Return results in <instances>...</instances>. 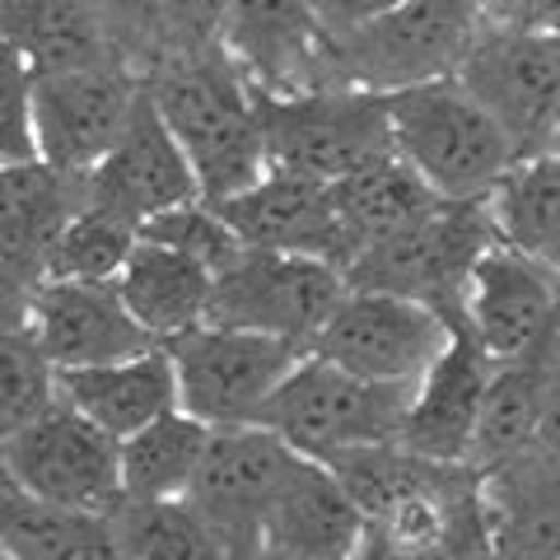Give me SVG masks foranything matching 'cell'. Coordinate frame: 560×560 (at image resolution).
Listing matches in <instances>:
<instances>
[{"mask_svg":"<svg viewBox=\"0 0 560 560\" xmlns=\"http://www.w3.org/2000/svg\"><path fill=\"white\" fill-rule=\"evenodd\" d=\"M145 94L187 150L206 201H224L271 173L267 94L220 43L154 66L145 75Z\"/></svg>","mask_w":560,"mask_h":560,"instance_id":"obj_1","label":"cell"},{"mask_svg":"<svg viewBox=\"0 0 560 560\" xmlns=\"http://www.w3.org/2000/svg\"><path fill=\"white\" fill-rule=\"evenodd\" d=\"M495 360L481 350V341L471 337V327L458 323L453 346L430 364V374L416 383L411 411L401 425V448L430 463H463L471 458V440H477V416L481 397Z\"/></svg>","mask_w":560,"mask_h":560,"instance_id":"obj_20","label":"cell"},{"mask_svg":"<svg viewBox=\"0 0 560 560\" xmlns=\"http://www.w3.org/2000/svg\"><path fill=\"white\" fill-rule=\"evenodd\" d=\"M57 370L33 341V331H5L0 337V448L28 430L57 401Z\"/></svg>","mask_w":560,"mask_h":560,"instance_id":"obj_33","label":"cell"},{"mask_svg":"<svg viewBox=\"0 0 560 560\" xmlns=\"http://www.w3.org/2000/svg\"><path fill=\"white\" fill-rule=\"evenodd\" d=\"M28 331L57 374L136 360L160 346L131 318L117 285H80V280H43L33 290Z\"/></svg>","mask_w":560,"mask_h":560,"instance_id":"obj_17","label":"cell"},{"mask_svg":"<svg viewBox=\"0 0 560 560\" xmlns=\"http://www.w3.org/2000/svg\"><path fill=\"white\" fill-rule=\"evenodd\" d=\"M486 24L560 38V0H481Z\"/></svg>","mask_w":560,"mask_h":560,"instance_id":"obj_36","label":"cell"},{"mask_svg":"<svg viewBox=\"0 0 560 560\" xmlns=\"http://www.w3.org/2000/svg\"><path fill=\"white\" fill-rule=\"evenodd\" d=\"M0 43L38 75L117 61L94 0H0Z\"/></svg>","mask_w":560,"mask_h":560,"instance_id":"obj_26","label":"cell"},{"mask_svg":"<svg viewBox=\"0 0 560 560\" xmlns=\"http://www.w3.org/2000/svg\"><path fill=\"white\" fill-rule=\"evenodd\" d=\"M556 140H560V117H556V136H551V145H556Z\"/></svg>","mask_w":560,"mask_h":560,"instance_id":"obj_41","label":"cell"},{"mask_svg":"<svg viewBox=\"0 0 560 560\" xmlns=\"http://www.w3.org/2000/svg\"><path fill=\"white\" fill-rule=\"evenodd\" d=\"M140 243V230L131 220L113 215V210L84 206L75 220L66 224L47 261V280H80V285H113L121 267L131 261Z\"/></svg>","mask_w":560,"mask_h":560,"instance_id":"obj_32","label":"cell"},{"mask_svg":"<svg viewBox=\"0 0 560 560\" xmlns=\"http://www.w3.org/2000/svg\"><path fill=\"white\" fill-rule=\"evenodd\" d=\"M490 220L500 243L560 276V150L518 160L490 191Z\"/></svg>","mask_w":560,"mask_h":560,"instance_id":"obj_30","label":"cell"},{"mask_svg":"<svg viewBox=\"0 0 560 560\" xmlns=\"http://www.w3.org/2000/svg\"><path fill=\"white\" fill-rule=\"evenodd\" d=\"M84 183H90V206L113 210V215L131 220L136 230L150 224L154 215H164V210L201 201L197 168H191L187 150L168 131V121L160 117L145 90H140L131 127L121 131V140L108 150V160Z\"/></svg>","mask_w":560,"mask_h":560,"instance_id":"obj_16","label":"cell"},{"mask_svg":"<svg viewBox=\"0 0 560 560\" xmlns=\"http://www.w3.org/2000/svg\"><path fill=\"white\" fill-rule=\"evenodd\" d=\"M346 294H350L346 271L331 267V261L243 243V253L215 271L206 323L267 331V337L308 350L327 327V318L341 308Z\"/></svg>","mask_w":560,"mask_h":560,"instance_id":"obj_8","label":"cell"},{"mask_svg":"<svg viewBox=\"0 0 560 560\" xmlns=\"http://www.w3.org/2000/svg\"><path fill=\"white\" fill-rule=\"evenodd\" d=\"M140 90H145V80L121 61L38 75V94H33L38 160L90 178L108 160L121 131L131 127Z\"/></svg>","mask_w":560,"mask_h":560,"instance_id":"obj_12","label":"cell"},{"mask_svg":"<svg viewBox=\"0 0 560 560\" xmlns=\"http://www.w3.org/2000/svg\"><path fill=\"white\" fill-rule=\"evenodd\" d=\"M453 331L458 323L430 304L378 290H350L308 350L370 383L416 388L430 374V364L453 346Z\"/></svg>","mask_w":560,"mask_h":560,"instance_id":"obj_10","label":"cell"},{"mask_svg":"<svg viewBox=\"0 0 560 560\" xmlns=\"http://www.w3.org/2000/svg\"><path fill=\"white\" fill-rule=\"evenodd\" d=\"M164 346L173 355V370H178L183 411L206 420L210 430L261 425V411H267L276 388L308 355L294 341L220 323H201Z\"/></svg>","mask_w":560,"mask_h":560,"instance_id":"obj_7","label":"cell"},{"mask_svg":"<svg viewBox=\"0 0 560 560\" xmlns=\"http://www.w3.org/2000/svg\"><path fill=\"white\" fill-rule=\"evenodd\" d=\"M230 0H94L113 57L140 80L173 57H191L220 43Z\"/></svg>","mask_w":560,"mask_h":560,"instance_id":"obj_23","label":"cell"},{"mask_svg":"<svg viewBox=\"0 0 560 560\" xmlns=\"http://www.w3.org/2000/svg\"><path fill=\"white\" fill-rule=\"evenodd\" d=\"M453 80L510 131L523 160L551 150L560 117V38L486 24Z\"/></svg>","mask_w":560,"mask_h":560,"instance_id":"obj_11","label":"cell"},{"mask_svg":"<svg viewBox=\"0 0 560 560\" xmlns=\"http://www.w3.org/2000/svg\"><path fill=\"white\" fill-rule=\"evenodd\" d=\"M215 210L234 224V234L248 248L294 253V257H318L346 271L355 257L350 238L331 206V187L313 178H294V173H267L261 183L234 191V197L215 201Z\"/></svg>","mask_w":560,"mask_h":560,"instance_id":"obj_18","label":"cell"},{"mask_svg":"<svg viewBox=\"0 0 560 560\" xmlns=\"http://www.w3.org/2000/svg\"><path fill=\"white\" fill-rule=\"evenodd\" d=\"M0 560H5V556H0Z\"/></svg>","mask_w":560,"mask_h":560,"instance_id":"obj_44","label":"cell"},{"mask_svg":"<svg viewBox=\"0 0 560 560\" xmlns=\"http://www.w3.org/2000/svg\"><path fill=\"white\" fill-rule=\"evenodd\" d=\"M495 243H500V234H495V220H490V197L486 201H444L434 215L411 224V230L360 248L346 267V285L430 304V308H440L444 318L463 323L467 280Z\"/></svg>","mask_w":560,"mask_h":560,"instance_id":"obj_4","label":"cell"},{"mask_svg":"<svg viewBox=\"0 0 560 560\" xmlns=\"http://www.w3.org/2000/svg\"><path fill=\"white\" fill-rule=\"evenodd\" d=\"M331 206H337V220L350 238V248H370V243L401 234L420 224L425 215H434L444 201L430 191V183L401 160V154H388L370 168L350 173V178L331 183ZM350 267V261H346Z\"/></svg>","mask_w":560,"mask_h":560,"instance_id":"obj_27","label":"cell"},{"mask_svg":"<svg viewBox=\"0 0 560 560\" xmlns=\"http://www.w3.org/2000/svg\"><path fill=\"white\" fill-rule=\"evenodd\" d=\"M140 238L164 243V248H178L187 257L206 261L210 271H220L224 261H234L243 253V238L234 234V224L220 215L215 201H187L178 210H164L150 224H140Z\"/></svg>","mask_w":560,"mask_h":560,"instance_id":"obj_34","label":"cell"},{"mask_svg":"<svg viewBox=\"0 0 560 560\" xmlns=\"http://www.w3.org/2000/svg\"><path fill=\"white\" fill-rule=\"evenodd\" d=\"M84 206L90 183L80 173L51 168L47 160L0 164V267L43 285L51 248Z\"/></svg>","mask_w":560,"mask_h":560,"instance_id":"obj_21","label":"cell"},{"mask_svg":"<svg viewBox=\"0 0 560 560\" xmlns=\"http://www.w3.org/2000/svg\"><path fill=\"white\" fill-rule=\"evenodd\" d=\"M393 145L440 201H486L523 154L458 80L388 94Z\"/></svg>","mask_w":560,"mask_h":560,"instance_id":"obj_2","label":"cell"},{"mask_svg":"<svg viewBox=\"0 0 560 560\" xmlns=\"http://www.w3.org/2000/svg\"><path fill=\"white\" fill-rule=\"evenodd\" d=\"M551 150H560V140H556V145H551Z\"/></svg>","mask_w":560,"mask_h":560,"instance_id":"obj_42","label":"cell"},{"mask_svg":"<svg viewBox=\"0 0 560 560\" xmlns=\"http://www.w3.org/2000/svg\"><path fill=\"white\" fill-rule=\"evenodd\" d=\"M0 556L5 560H127L113 514L66 510L14 486L0 471Z\"/></svg>","mask_w":560,"mask_h":560,"instance_id":"obj_25","label":"cell"},{"mask_svg":"<svg viewBox=\"0 0 560 560\" xmlns=\"http://www.w3.org/2000/svg\"><path fill=\"white\" fill-rule=\"evenodd\" d=\"M57 388L75 411H84L98 430L113 440H131L136 430L164 420L168 411H183L178 370H173L168 346H154L136 360L98 364V370H70L57 374Z\"/></svg>","mask_w":560,"mask_h":560,"instance_id":"obj_22","label":"cell"},{"mask_svg":"<svg viewBox=\"0 0 560 560\" xmlns=\"http://www.w3.org/2000/svg\"><path fill=\"white\" fill-rule=\"evenodd\" d=\"M210 434L215 430L206 420L187 411H168L164 420L121 440V500H140V504L187 500L201 477Z\"/></svg>","mask_w":560,"mask_h":560,"instance_id":"obj_29","label":"cell"},{"mask_svg":"<svg viewBox=\"0 0 560 560\" xmlns=\"http://www.w3.org/2000/svg\"><path fill=\"white\" fill-rule=\"evenodd\" d=\"M556 341L528 360H504L490 370L477 416V440H471V458H467L471 471H495L500 463H510L537 444V420H541V397H547Z\"/></svg>","mask_w":560,"mask_h":560,"instance_id":"obj_28","label":"cell"},{"mask_svg":"<svg viewBox=\"0 0 560 560\" xmlns=\"http://www.w3.org/2000/svg\"><path fill=\"white\" fill-rule=\"evenodd\" d=\"M490 560H547V556H495L490 551Z\"/></svg>","mask_w":560,"mask_h":560,"instance_id":"obj_40","label":"cell"},{"mask_svg":"<svg viewBox=\"0 0 560 560\" xmlns=\"http://www.w3.org/2000/svg\"><path fill=\"white\" fill-rule=\"evenodd\" d=\"M388 154H397L388 94L323 84L308 94L267 98V160L276 173L331 187Z\"/></svg>","mask_w":560,"mask_h":560,"instance_id":"obj_6","label":"cell"},{"mask_svg":"<svg viewBox=\"0 0 560 560\" xmlns=\"http://www.w3.org/2000/svg\"><path fill=\"white\" fill-rule=\"evenodd\" d=\"M481 28V0H407L346 38H327L331 84L397 94L430 80H453Z\"/></svg>","mask_w":560,"mask_h":560,"instance_id":"obj_3","label":"cell"},{"mask_svg":"<svg viewBox=\"0 0 560 560\" xmlns=\"http://www.w3.org/2000/svg\"><path fill=\"white\" fill-rule=\"evenodd\" d=\"M463 323L495 364L528 360L560 337V276L495 243L467 280Z\"/></svg>","mask_w":560,"mask_h":560,"instance_id":"obj_14","label":"cell"},{"mask_svg":"<svg viewBox=\"0 0 560 560\" xmlns=\"http://www.w3.org/2000/svg\"><path fill=\"white\" fill-rule=\"evenodd\" d=\"M0 471L28 495L66 510L113 514L121 504V440L98 430L61 393L28 430L0 448Z\"/></svg>","mask_w":560,"mask_h":560,"instance_id":"obj_9","label":"cell"},{"mask_svg":"<svg viewBox=\"0 0 560 560\" xmlns=\"http://www.w3.org/2000/svg\"><path fill=\"white\" fill-rule=\"evenodd\" d=\"M33 280L14 276L0 267V337L5 331H28V313H33Z\"/></svg>","mask_w":560,"mask_h":560,"instance_id":"obj_38","label":"cell"},{"mask_svg":"<svg viewBox=\"0 0 560 560\" xmlns=\"http://www.w3.org/2000/svg\"><path fill=\"white\" fill-rule=\"evenodd\" d=\"M220 47L267 98H290L331 84L327 33L313 0H230Z\"/></svg>","mask_w":560,"mask_h":560,"instance_id":"obj_15","label":"cell"},{"mask_svg":"<svg viewBox=\"0 0 560 560\" xmlns=\"http://www.w3.org/2000/svg\"><path fill=\"white\" fill-rule=\"evenodd\" d=\"M113 528L127 560H234L187 500H121L113 510Z\"/></svg>","mask_w":560,"mask_h":560,"instance_id":"obj_31","label":"cell"},{"mask_svg":"<svg viewBox=\"0 0 560 560\" xmlns=\"http://www.w3.org/2000/svg\"><path fill=\"white\" fill-rule=\"evenodd\" d=\"M33 94H38V70L0 43V164L38 160Z\"/></svg>","mask_w":560,"mask_h":560,"instance_id":"obj_35","label":"cell"},{"mask_svg":"<svg viewBox=\"0 0 560 560\" xmlns=\"http://www.w3.org/2000/svg\"><path fill=\"white\" fill-rule=\"evenodd\" d=\"M401 5H407V0H313L327 38H346V33L374 24V20H383V14H393Z\"/></svg>","mask_w":560,"mask_h":560,"instance_id":"obj_37","label":"cell"},{"mask_svg":"<svg viewBox=\"0 0 560 560\" xmlns=\"http://www.w3.org/2000/svg\"><path fill=\"white\" fill-rule=\"evenodd\" d=\"M355 560H364V551H360V556H355Z\"/></svg>","mask_w":560,"mask_h":560,"instance_id":"obj_43","label":"cell"},{"mask_svg":"<svg viewBox=\"0 0 560 560\" xmlns=\"http://www.w3.org/2000/svg\"><path fill=\"white\" fill-rule=\"evenodd\" d=\"M411 393L416 388H397V383H370L308 350L267 401L261 425L276 430L294 453L327 463L346 448L397 444Z\"/></svg>","mask_w":560,"mask_h":560,"instance_id":"obj_5","label":"cell"},{"mask_svg":"<svg viewBox=\"0 0 560 560\" xmlns=\"http://www.w3.org/2000/svg\"><path fill=\"white\" fill-rule=\"evenodd\" d=\"M294 463L300 453L267 425L215 430L187 504L215 528L234 560H261V523Z\"/></svg>","mask_w":560,"mask_h":560,"instance_id":"obj_13","label":"cell"},{"mask_svg":"<svg viewBox=\"0 0 560 560\" xmlns=\"http://www.w3.org/2000/svg\"><path fill=\"white\" fill-rule=\"evenodd\" d=\"M121 304L131 308V318L150 331L154 341H173L183 331L201 327L210 318V290H215V271L206 261L187 257L178 248L140 238L131 261L113 280Z\"/></svg>","mask_w":560,"mask_h":560,"instance_id":"obj_24","label":"cell"},{"mask_svg":"<svg viewBox=\"0 0 560 560\" xmlns=\"http://www.w3.org/2000/svg\"><path fill=\"white\" fill-rule=\"evenodd\" d=\"M537 453L560 463V341L551 350V374H547V397H541V420H537Z\"/></svg>","mask_w":560,"mask_h":560,"instance_id":"obj_39","label":"cell"},{"mask_svg":"<svg viewBox=\"0 0 560 560\" xmlns=\"http://www.w3.org/2000/svg\"><path fill=\"white\" fill-rule=\"evenodd\" d=\"M364 541L370 518L355 510L337 471L300 453L261 523V560H355Z\"/></svg>","mask_w":560,"mask_h":560,"instance_id":"obj_19","label":"cell"}]
</instances>
